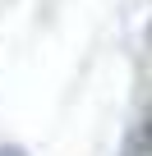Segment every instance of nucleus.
Listing matches in <instances>:
<instances>
[{"mask_svg":"<svg viewBox=\"0 0 152 156\" xmlns=\"http://www.w3.org/2000/svg\"><path fill=\"white\" fill-rule=\"evenodd\" d=\"M0 156H28L23 147H0Z\"/></svg>","mask_w":152,"mask_h":156,"instance_id":"1","label":"nucleus"}]
</instances>
